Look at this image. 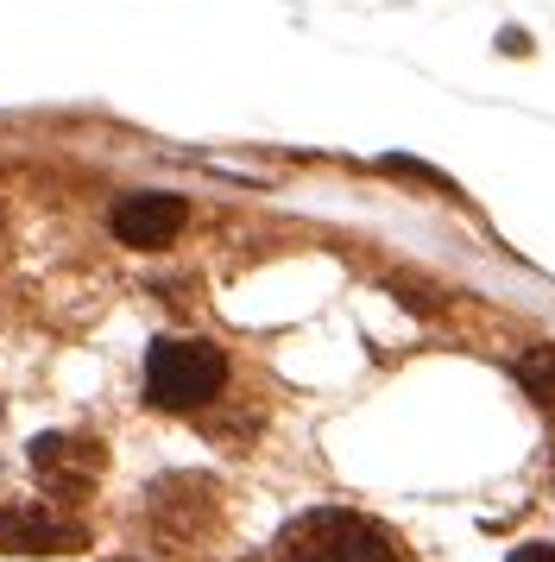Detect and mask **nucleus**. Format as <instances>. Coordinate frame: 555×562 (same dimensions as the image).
Instances as JSON below:
<instances>
[{
    "mask_svg": "<svg viewBox=\"0 0 555 562\" xmlns=\"http://www.w3.org/2000/svg\"><path fill=\"white\" fill-rule=\"evenodd\" d=\"M32 474H38L50 493L76 499V493H89V486H95L101 449L89 442V436H38V442H32Z\"/></svg>",
    "mask_w": 555,
    "mask_h": 562,
    "instance_id": "39448f33",
    "label": "nucleus"
},
{
    "mask_svg": "<svg viewBox=\"0 0 555 562\" xmlns=\"http://www.w3.org/2000/svg\"><path fill=\"white\" fill-rule=\"evenodd\" d=\"M278 562H410L404 537L366 512L316 506L278 531Z\"/></svg>",
    "mask_w": 555,
    "mask_h": 562,
    "instance_id": "f257e3e1",
    "label": "nucleus"
},
{
    "mask_svg": "<svg viewBox=\"0 0 555 562\" xmlns=\"http://www.w3.org/2000/svg\"><path fill=\"white\" fill-rule=\"evenodd\" d=\"M505 562H555V543H518Z\"/></svg>",
    "mask_w": 555,
    "mask_h": 562,
    "instance_id": "0eeeda50",
    "label": "nucleus"
},
{
    "mask_svg": "<svg viewBox=\"0 0 555 562\" xmlns=\"http://www.w3.org/2000/svg\"><path fill=\"white\" fill-rule=\"evenodd\" d=\"M518 380L530 385V398L555 405V348H524L518 355Z\"/></svg>",
    "mask_w": 555,
    "mask_h": 562,
    "instance_id": "423d86ee",
    "label": "nucleus"
},
{
    "mask_svg": "<svg viewBox=\"0 0 555 562\" xmlns=\"http://www.w3.org/2000/svg\"><path fill=\"white\" fill-rule=\"evenodd\" d=\"M89 543V531L76 525V518H64V512L50 506H0V550L7 557H64V550H82Z\"/></svg>",
    "mask_w": 555,
    "mask_h": 562,
    "instance_id": "7ed1b4c3",
    "label": "nucleus"
},
{
    "mask_svg": "<svg viewBox=\"0 0 555 562\" xmlns=\"http://www.w3.org/2000/svg\"><path fill=\"white\" fill-rule=\"evenodd\" d=\"M227 385V355L215 341H151L146 398L158 411H202Z\"/></svg>",
    "mask_w": 555,
    "mask_h": 562,
    "instance_id": "f03ea898",
    "label": "nucleus"
},
{
    "mask_svg": "<svg viewBox=\"0 0 555 562\" xmlns=\"http://www.w3.org/2000/svg\"><path fill=\"white\" fill-rule=\"evenodd\" d=\"M183 196H158V190H139V196H121V203L107 209V228L121 247H139V254H158L165 240H177L183 228Z\"/></svg>",
    "mask_w": 555,
    "mask_h": 562,
    "instance_id": "20e7f679",
    "label": "nucleus"
}]
</instances>
